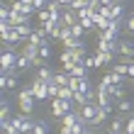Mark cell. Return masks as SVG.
Here are the masks:
<instances>
[{
	"mask_svg": "<svg viewBox=\"0 0 134 134\" xmlns=\"http://www.w3.org/2000/svg\"><path fill=\"white\" fill-rule=\"evenodd\" d=\"M17 105H20V112H25V115H34V102H37V98H34V90H32V85H27V88H22L20 93H17Z\"/></svg>",
	"mask_w": 134,
	"mask_h": 134,
	"instance_id": "cell-1",
	"label": "cell"
},
{
	"mask_svg": "<svg viewBox=\"0 0 134 134\" xmlns=\"http://www.w3.org/2000/svg\"><path fill=\"white\" fill-rule=\"evenodd\" d=\"M73 105H76L73 100H64V98H54V100H51V115L56 117V120H61V117H64L66 112H71V110H76Z\"/></svg>",
	"mask_w": 134,
	"mask_h": 134,
	"instance_id": "cell-2",
	"label": "cell"
},
{
	"mask_svg": "<svg viewBox=\"0 0 134 134\" xmlns=\"http://www.w3.org/2000/svg\"><path fill=\"white\" fill-rule=\"evenodd\" d=\"M17 56H20V51H12V49H3V56H0V66H3V71L17 68Z\"/></svg>",
	"mask_w": 134,
	"mask_h": 134,
	"instance_id": "cell-3",
	"label": "cell"
},
{
	"mask_svg": "<svg viewBox=\"0 0 134 134\" xmlns=\"http://www.w3.org/2000/svg\"><path fill=\"white\" fill-rule=\"evenodd\" d=\"M32 90H34V98L37 102H42V100H49V85H46V81H42V78H34L32 83Z\"/></svg>",
	"mask_w": 134,
	"mask_h": 134,
	"instance_id": "cell-4",
	"label": "cell"
},
{
	"mask_svg": "<svg viewBox=\"0 0 134 134\" xmlns=\"http://www.w3.org/2000/svg\"><path fill=\"white\" fill-rule=\"evenodd\" d=\"M117 54H120L122 59H134V44L127 42V39H120V42H117Z\"/></svg>",
	"mask_w": 134,
	"mask_h": 134,
	"instance_id": "cell-5",
	"label": "cell"
},
{
	"mask_svg": "<svg viewBox=\"0 0 134 134\" xmlns=\"http://www.w3.org/2000/svg\"><path fill=\"white\" fill-rule=\"evenodd\" d=\"M10 22H12V27H20V25H27V22H32V17L25 12H20V10H12L10 12Z\"/></svg>",
	"mask_w": 134,
	"mask_h": 134,
	"instance_id": "cell-6",
	"label": "cell"
},
{
	"mask_svg": "<svg viewBox=\"0 0 134 134\" xmlns=\"http://www.w3.org/2000/svg\"><path fill=\"white\" fill-rule=\"evenodd\" d=\"M93 54H95V59H98V64H100V66H112L115 61H117V59H115V54H110V51H98V49H95Z\"/></svg>",
	"mask_w": 134,
	"mask_h": 134,
	"instance_id": "cell-7",
	"label": "cell"
},
{
	"mask_svg": "<svg viewBox=\"0 0 134 134\" xmlns=\"http://www.w3.org/2000/svg\"><path fill=\"white\" fill-rule=\"evenodd\" d=\"M107 115H110V110H107V107H100V105H98V110H95V117L90 120V127H100V124L107 120Z\"/></svg>",
	"mask_w": 134,
	"mask_h": 134,
	"instance_id": "cell-8",
	"label": "cell"
},
{
	"mask_svg": "<svg viewBox=\"0 0 134 134\" xmlns=\"http://www.w3.org/2000/svg\"><path fill=\"white\" fill-rule=\"evenodd\" d=\"M110 95H112L115 100L127 98V88H124V83H115V85H110Z\"/></svg>",
	"mask_w": 134,
	"mask_h": 134,
	"instance_id": "cell-9",
	"label": "cell"
},
{
	"mask_svg": "<svg viewBox=\"0 0 134 134\" xmlns=\"http://www.w3.org/2000/svg\"><path fill=\"white\" fill-rule=\"evenodd\" d=\"M132 100L129 98H122V100H117V105H115V110H117V112H120V115H129L132 112Z\"/></svg>",
	"mask_w": 134,
	"mask_h": 134,
	"instance_id": "cell-10",
	"label": "cell"
},
{
	"mask_svg": "<svg viewBox=\"0 0 134 134\" xmlns=\"http://www.w3.org/2000/svg\"><path fill=\"white\" fill-rule=\"evenodd\" d=\"M34 64H32V59L27 56V54H22L20 51V56H17V71H29Z\"/></svg>",
	"mask_w": 134,
	"mask_h": 134,
	"instance_id": "cell-11",
	"label": "cell"
},
{
	"mask_svg": "<svg viewBox=\"0 0 134 134\" xmlns=\"http://www.w3.org/2000/svg\"><path fill=\"white\" fill-rule=\"evenodd\" d=\"M37 78H42V81H46V83H49L51 78H54V71L44 64V66H39V68H37Z\"/></svg>",
	"mask_w": 134,
	"mask_h": 134,
	"instance_id": "cell-12",
	"label": "cell"
},
{
	"mask_svg": "<svg viewBox=\"0 0 134 134\" xmlns=\"http://www.w3.org/2000/svg\"><path fill=\"white\" fill-rule=\"evenodd\" d=\"M34 117L32 115H25V122H22V134H32L34 132Z\"/></svg>",
	"mask_w": 134,
	"mask_h": 134,
	"instance_id": "cell-13",
	"label": "cell"
},
{
	"mask_svg": "<svg viewBox=\"0 0 134 134\" xmlns=\"http://www.w3.org/2000/svg\"><path fill=\"white\" fill-rule=\"evenodd\" d=\"M39 56H42V61H44V64L51 59V42H44L42 46H39Z\"/></svg>",
	"mask_w": 134,
	"mask_h": 134,
	"instance_id": "cell-14",
	"label": "cell"
},
{
	"mask_svg": "<svg viewBox=\"0 0 134 134\" xmlns=\"http://www.w3.org/2000/svg\"><path fill=\"white\" fill-rule=\"evenodd\" d=\"M10 102H7L5 98H3V102H0V122H5V120H10Z\"/></svg>",
	"mask_w": 134,
	"mask_h": 134,
	"instance_id": "cell-15",
	"label": "cell"
},
{
	"mask_svg": "<svg viewBox=\"0 0 134 134\" xmlns=\"http://www.w3.org/2000/svg\"><path fill=\"white\" fill-rule=\"evenodd\" d=\"M112 20H124V5L120 3V0L112 5Z\"/></svg>",
	"mask_w": 134,
	"mask_h": 134,
	"instance_id": "cell-16",
	"label": "cell"
},
{
	"mask_svg": "<svg viewBox=\"0 0 134 134\" xmlns=\"http://www.w3.org/2000/svg\"><path fill=\"white\" fill-rule=\"evenodd\" d=\"M71 32H73V37H76V39H83L88 29H85V27L81 25V22H76V25H71Z\"/></svg>",
	"mask_w": 134,
	"mask_h": 134,
	"instance_id": "cell-17",
	"label": "cell"
},
{
	"mask_svg": "<svg viewBox=\"0 0 134 134\" xmlns=\"http://www.w3.org/2000/svg\"><path fill=\"white\" fill-rule=\"evenodd\" d=\"M71 73H73L76 78H88V68H85V64H76Z\"/></svg>",
	"mask_w": 134,
	"mask_h": 134,
	"instance_id": "cell-18",
	"label": "cell"
},
{
	"mask_svg": "<svg viewBox=\"0 0 134 134\" xmlns=\"http://www.w3.org/2000/svg\"><path fill=\"white\" fill-rule=\"evenodd\" d=\"M32 134H49V124H46L44 120H37L34 122V132Z\"/></svg>",
	"mask_w": 134,
	"mask_h": 134,
	"instance_id": "cell-19",
	"label": "cell"
},
{
	"mask_svg": "<svg viewBox=\"0 0 134 134\" xmlns=\"http://www.w3.org/2000/svg\"><path fill=\"white\" fill-rule=\"evenodd\" d=\"M110 129H112V132H120V134H124V122L120 120V117H115V120H112V124H110Z\"/></svg>",
	"mask_w": 134,
	"mask_h": 134,
	"instance_id": "cell-20",
	"label": "cell"
},
{
	"mask_svg": "<svg viewBox=\"0 0 134 134\" xmlns=\"http://www.w3.org/2000/svg\"><path fill=\"white\" fill-rule=\"evenodd\" d=\"M37 20H39V25H44V22H49V20H51V12L44 7V10H39V12H37Z\"/></svg>",
	"mask_w": 134,
	"mask_h": 134,
	"instance_id": "cell-21",
	"label": "cell"
},
{
	"mask_svg": "<svg viewBox=\"0 0 134 134\" xmlns=\"http://www.w3.org/2000/svg\"><path fill=\"white\" fill-rule=\"evenodd\" d=\"M83 64H85V68H98L100 64H98V59H95V54H90V56H85V61H83Z\"/></svg>",
	"mask_w": 134,
	"mask_h": 134,
	"instance_id": "cell-22",
	"label": "cell"
},
{
	"mask_svg": "<svg viewBox=\"0 0 134 134\" xmlns=\"http://www.w3.org/2000/svg\"><path fill=\"white\" fill-rule=\"evenodd\" d=\"M124 27H127V32H129V34H134V15L124 17Z\"/></svg>",
	"mask_w": 134,
	"mask_h": 134,
	"instance_id": "cell-23",
	"label": "cell"
},
{
	"mask_svg": "<svg viewBox=\"0 0 134 134\" xmlns=\"http://www.w3.org/2000/svg\"><path fill=\"white\" fill-rule=\"evenodd\" d=\"M68 88H71V90H78V88H81V78H76L73 73H71V81H68Z\"/></svg>",
	"mask_w": 134,
	"mask_h": 134,
	"instance_id": "cell-24",
	"label": "cell"
},
{
	"mask_svg": "<svg viewBox=\"0 0 134 134\" xmlns=\"http://www.w3.org/2000/svg\"><path fill=\"white\" fill-rule=\"evenodd\" d=\"M46 3H49V0H32V5H34V10H37V12H39V10H44Z\"/></svg>",
	"mask_w": 134,
	"mask_h": 134,
	"instance_id": "cell-25",
	"label": "cell"
},
{
	"mask_svg": "<svg viewBox=\"0 0 134 134\" xmlns=\"http://www.w3.org/2000/svg\"><path fill=\"white\" fill-rule=\"evenodd\" d=\"M127 76H129V78H132V81H134V59L129 61V73H127Z\"/></svg>",
	"mask_w": 134,
	"mask_h": 134,
	"instance_id": "cell-26",
	"label": "cell"
},
{
	"mask_svg": "<svg viewBox=\"0 0 134 134\" xmlns=\"http://www.w3.org/2000/svg\"><path fill=\"white\" fill-rule=\"evenodd\" d=\"M61 134H73V132H71V127H64V124H61V129H59Z\"/></svg>",
	"mask_w": 134,
	"mask_h": 134,
	"instance_id": "cell-27",
	"label": "cell"
},
{
	"mask_svg": "<svg viewBox=\"0 0 134 134\" xmlns=\"http://www.w3.org/2000/svg\"><path fill=\"white\" fill-rule=\"evenodd\" d=\"M61 3V7H71V3H73V0H59Z\"/></svg>",
	"mask_w": 134,
	"mask_h": 134,
	"instance_id": "cell-28",
	"label": "cell"
},
{
	"mask_svg": "<svg viewBox=\"0 0 134 134\" xmlns=\"http://www.w3.org/2000/svg\"><path fill=\"white\" fill-rule=\"evenodd\" d=\"M100 3H102V5H115L117 0H100Z\"/></svg>",
	"mask_w": 134,
	"mask_h": 134,
	"instance_id": "cell-29",
	"label": "cell"
},
{
	"mask_svg": "<svg viewBox=\"0 0 134 134\" xmlns=\"http://www.w3.org/2000/svg\"><path fill=\"white\" fill-rule=\"evenodd\" d=\"M107 134H120V132H112V129H107Z\"/></svg>",
	"mask_w": 134,
	"mask_h": 134,
	"instance_id": "cell-30",
	"label": "cell"
},
{
	"mask_svg": "<svg viewBox=\"0 0 134 134\" xmlns=\"http://www.w3.org/2000/svg\"><path fill=\"white\" fill-rule=\"evenodd\" d=\"M7 3H10V0H7Z\"/></svg>",
	"mask_w": 134,
	"mask_h": 134,
	"instance_id": "cell-31",
	"label": "cell"
},
{
	"mask_svg": "<svg viewBox=\"0 0 134 134\" xmlns=\"http://www.w3.org/2000/svg\"><path fill=\"white\" fill-rule=\"evenodd\" d=\"M124 134H127V132H124Z\"/></svg>",
	"mask_w": 134,
	"mask_h": 134,
	"instance_id": "cell-32",
	"label": "cell"
}]
</instances>
